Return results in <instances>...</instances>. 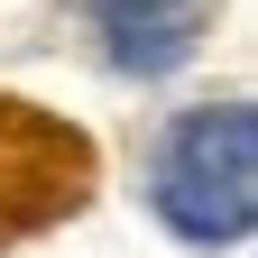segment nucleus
<instances>
[{
  "label": "nucleus",
  "instance_id": "nucleus-1",
  "mask_svg": "<svg viewBox=\"0 0 258 258\" xmlns=\"http://www.w3.org/2000/svg\"><path fill=\"white\" fill-rule=\"evenodd\" d=\"M157 212L184 240H240L258 212V120L249 102L184 111L157 148Z\"/></svg>",
  "mask_w": 258,
  "mask_h": 258
},
{
  "label": "nucleus",
  "instance_id": "nucleus-2",
  "mask_svg": "<svg viewBox=\"0 0 258 258\" xmlns=\"http://www.w3.org/2000/svg\"><path fill=\"white\" fill-rule=\"evenodd\" d=\"M83 194H92V148L46 111L0 102V240H28L46 221H64Z\"/></svg>",
  "mask_w": 258,
  "mask_h": 258
},
{
  "label": "nucleus",
  "instance_id": "nucleus-3",
  "mask_svg": "<svg viewBox=\"0 0 258 258\" xmlns=\"http://www.w3.org/2000/svg\"><path fill=\"white\" fill-rule=\"evenodd\" d=\"M92 28L120 74H175L203 46V0H92Z\"/></svg>",
  "mask_w": 258,
  "mask_h": 258
}]
</instances>
